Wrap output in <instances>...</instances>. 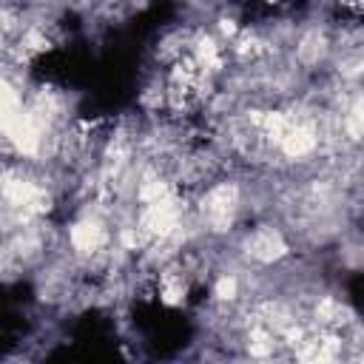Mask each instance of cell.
<instances>
[{"label": "cell", "mask_w": 364, "mask_h": 364, "mask_svg": "<svg viewBox=\"0 0 364 364\" xmlns=\"http://www.w3.org/2000/svg\"><path fill=\"white\" fill-rule=\"evenodd\" d=\"M159 293H162V299H165L168 304H176V301H182V296H185V282H182V276H173V273L162 276Z\"/></svg>", "instance_id": "cell-7"}, {"label": "cell", "mask_w": 364, "mask_h": 364, "mask_svg": "<svg viewBox=\"0 0 364 364\" xmlns=\"http://www.w3.org/2000/svg\"><path fill=\"white\" fill-rule=\"evenodd\" d=\"M321 46H324V40L313 31V34H307V37L301 40V46H299V57H301L304 63H316L318 54H321Z\"/></svg>", "instance_id": "cell-8"}, {"label": "cell", "mask_w": 364, "mask_h": 364, "mask_svg": "<svg viewBox=\"0 0 364 364\" xmlns=\"http://www.w3.org/2000/svg\"><path fill=\"white\" fill-rule=\"evenodd\" d=\"M236 205H239L236 188L228 185V182H222V185H213V188L205 193V199H202V216L208 219L210 228L225 230V228L233 222Z\"/></svg>", "instance_id": "cell-1"}, {"label": "cell", "mask_w": 364, "mask_h": 364, "mask_svg": "<svg viewBox=\"0 0 364 364\" xmlns=\"http://www.w3.org/2000/svg\"><path fill=\"white\" fill-rule=\"evenodd\" d=\"M3 196L14 208H40V202H43V191L23 176H11L3 185Z\"/></svg>", "instance_id": "cell-4"}, {"label": "cell", "mask_w": 364, "mask_h": 364, "mask_svg": "<svg viewBox=\"0 0 364 364\" xmlns=\"http://www.w3.org/2000/svg\"><path fill=\"white\" fill-rule=\"evenodd\" d=\"M316 316H318V321H321L324 327H341V324L347 321V310H344L338 301H333V299H324V301L318 304Z\"/></svg>", "instance_id": "cell-6"}, {"label": "cell", "mask_w": 364, "mask_h": 364, "mask_svg": "<svg viewBox=\"0 0 364 364\" xmlns=\"http://www.w3.org/2000/svg\"><path fill=\"white\" fill-rule=\"evenodd\" d=\"M102 242H105V230H102L100 222L85 219V222H77L71 228V245L80 253H94V250L102 247Z\"/></svg>", "instance_id": "cell-5"}, {"label": "cell", "mask_w": 364, "mask_h": 364, "mask_svg": "<svg viewBox=\"0 0 364 364\" xmlns=\"http://www.w3.org/2000/svg\"><path fill=\"white\" fill-rule=\"evenodd\" d=\"M216 296H219V299H233V296H236V279H233V276L219 279V284H216Z\"/></svg>", "instance_id": "cell-9"}, {"label": "cell", "mask_w": 364, "mask_h": 364, "mask_svg": "<svg viewBox=\"0 0 364 364\" xmlns=\"http://www.w3.org/2000/svg\"><path fill=\"white\" fill-rule=\"evenodd\" d=\"M245 247H247V253H250L253 259H259V262H276V259H282L284 250H287L282 233L273 230V228H259V230H253V233L247 236Z\"/></svg>", "instance_id": "cell-2"}, {"label": "cell", "mask_w": 364, "mask_h": 364, "mask_svg": "<svg viewBox=\"0 0 364 364\" xmlns=\"http://www.w3.org/2000/svg\"><path fill=\"white\" fill-rule=\"evenodd\" d=\"M279 148L287 154V156H304L316 148V128L310 122H301L293 117L290 128L284 131V136L279 139Z\"/></svg>", "instance_id": "cell-3"}]
</instances>
